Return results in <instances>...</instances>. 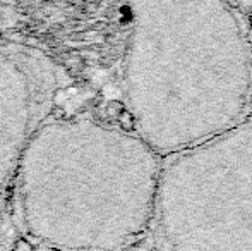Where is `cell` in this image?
Wrapping results in <instances>:
<instances>
[{"mask_svg": "<svg viewBox=\"0 0 252 251\" xmlns=\"http://www.w3.org/2000/svg\"><path fill=\"white\" fill-rule=\"evenodd\" d=\"M12 251H33V246H31L30 241H26V239H19V241L14 245Z\"/></svg>", "mask_w": 252, "mask_h": 251, "instance_id": "277c9868", "label": "cell"}, {"mask_svg": "<svg viewBox=\"0 0 252 251\" xmlns=\"http://www.w3.org/2000/svg\"><path fill=\"white\" fill-rule=\"evenodd\" d=\"M150 227L155 251H252V115L161 157Z\"/></svg>", "mask_w": 252, "mask_h": 251, "instance_id": "7a4b0ae2", "label": "cell"}, {"mask_svg": "<svg viewBox=\"0 0 252 251\" xmlns=\"http://www.w3.org/2000/svg\"><path fill=\"white\" fill-rule=\"evenodd\" d=\"M240 12H242L244 19H246L252 38V0H240Z\"/></svg>", "mask_w": 252, "mask_h": 251, "instance_id": "3957f363", "label": "cell"}, {"mask_svg": "<svg viewBox=\"0 0 252 251\" xmlns=\"http://www.w3.org/2000/svg\"><path fill=\"white\" fill-rule=\"evenodd\" d=\"M124 97L159 157L252 115V38L230 0H130Z\"/></svg>", "mask_w": 252, "mask_h": 251, "instance_id": "6da1fadb", "label": "cell"}]
</instances>
